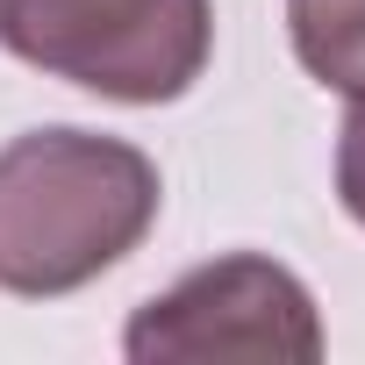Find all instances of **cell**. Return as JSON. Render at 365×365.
I'll list each match as a JSON object with an SVG mask.
<instances>
[{"label":"cell","instance_id":"cell-1","mask_svg":"<svg viewBox=\"0 0 365 365\" xmlns=\"http://www.w3.org/2000/svg\"><path fill=\"white\" fill-rule=\"evenodd\" d=\"M158 165L101 129H29L0 150V294L58 301L158 222Z\"/></svg>","mask_w":365,"mask_h":365},{"label":"cell","instance_id":"cell-2","mask_svg":"<svg viewBox=\"0 0 365 365\" xmlns=\"http://www.w3.org/2000/svg\"><path fill=\"white\" fill-rule=\"evenodd\" d=\"M0 51L101 101H179L215 51L208 0H0Z\"/></svg>","mask_w":365,"mask_h":365},{"label":"cell","instance_id":"cell-3","mask_svg":"<svg viewBox=\"0 0 365 365\" xmlns=\"http://www.w3.org/2000/svg\"><path fill=\"white\" fill-rule=\"evenodd\" d=\"M122 351L136 365H158V358H294L308 365L322 358V315H315V294L287 265L237 251V258L194 265L179 287L143 301L129 315Z\"/></svg>","mask_w":365,"mask_h":365},{"label":"cell","instance_id":"cell-4","mask_svg":"<svg viewBox=\"0 0 365 365\" xmlns=\"http://www.w3.org/2000/svg\"><path fill=\"white\" fill-rule=\"evenodd\" d=\"M287 36L329 93H365V0H287Z\"/></svg>","mask_w":365,"mask_h":365},{"label":"cell","instance_id":"cell-5","mask_svg":"<svg viewBox=\"0 0 365 365\" xmlns=\"http://www.w3.org/2000/svg\"><path fill=\"white\" fill-rule=\"evenodd\" d=\"M336 201L365 230V93H351V115H344V136H336Z\"/></svg>","mask_w":365,"mask_h":365}]
</instances>
